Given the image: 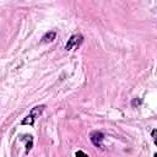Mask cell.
Masks as SVG:
<instances>
[{"label":"cell","mask_w":157,"mask_h":157,"mask_svg":"<svg viewBox=\"0 0 157 157\" xmlns=\"http://www.w3.org/2000/svg\"><path fill=\"white\" fill-rule=\"evenodd\" d=\"M90 139L92 141V144L96 146V147H102L103 146V140H104V134L101 132V131H92L91 135H90Z\"/></svg>","instance_id":"3957f363"},{"label":"cell","mask_w":157,"mask_h":157,"mask_svg":"<svg viewBox=\"0 0 157 157\" xmlns=\"http://www.w3.org/2000/svg\"><path fill=\"white\" fill-rule=\"evenodd\" d=\"M153 157H157V153H155V156H153Z\"/></svg>","instance_id":"30bf717a"},{"label":"cell","mask_w":157,"mask_h":157,"mask_svg":"<svg viewBox=\"0 0 157 157\" xmlns=\"http://www.w3.org/2000/svg\"><path fill=\"white\" fill-rule=\"evenodd\" d=\"M55 37H56V33H55V31H50V32H47L44 36H43V42L44 43H48V42H53L54 39H55Z\"/></svg>","instance_id":"277c9868"},{"label":"cell","mask_w":157,"mask_h":157,"mask_svg":"<svg viewBox=\"0 0 157 157\" xmlns=\"http://www.w3.org/2000/svg\"><path fill=\"white\" fill-rule=\"evenodd\" d=\"M141 104V99H137V98H135L132 102H131V105L132 107H136V105H140Z\"/></svg>","instance_id":"52a82bcc"},{"label":"cell","mask_w":157,"mask_h":157,"mask_svg":"<svg viewBox=\"0 0 157 157\" xmlns=\"http://www.w3.org/2000/svg\"><path fill=\"white\" fill-rule=\"evenodd\" d=\"M44 109H45V105H44V104L33 107V108L31 109L29 114L21 121V125H31V126H32V125L34 124V121L37 120V118H39V117L42 115V113H43Z\"/></svg>","instance_id":"6da1fadb"},{"label":"cell","mask_w":157,"mask_h":157,"mask_svg":"<svg viewBox=\"0 0 157 157\" xmlns=\"http://www.w3.org/2000/svg\"><path fill=\"white\" fill-rule=\"evenodd\" d=\"M32 146H33V139H32V136H29V140H28V142L26 145V153H28L31 151Z\"/></svg>","instance_id":"5b68a950"},{"label":"cell","mask_w":157,"mask_h":157,"mask_svg":"<svg viewBox=\"0 0 157 157\" xmlns=\"http://www.w3.org/2000/svg\"><path fill=\"white\" fill-rule=\"evenodd\" d=\"M155 145L157 146V139H155Z\"/></svg>","instance_id":"9c48e42d"},{"label":"cell","mask_w":157,"mask_h":157,"mask_svg":"<svg viewBox=\"0 0 157 157\" xmlns=\"http://www.w3.org/2000/svg\"><path fill=\"white\" fill-rule=\"evenodd\" d=\"M151 135H152V137H153V140H155V139H157V129H155V130H152V132H151Z\"/></svg>","instance_id":"ba28073f"},{"label":"cell","mask_w":157,"mask_h":157,"mask_svg":"<svg viewBox=\"0 0 157 157\" xmlns=\"http://www.w3.org/2000/svg\"><path fill=\"white\" fill-rule=\"evenodd\" d=\"M75 156H76V157H88V156H87L83 151H81V150H80V151H77V152L75 153Z\"/></svg>","instance_id":"8992f818"},{"label":"cell","mask_w":157,"mask_h":157,"mask_svg":"<svg viewBox=\"0 0 157 157\" xmlns=\"http://www.w3.org/2000/svg\"><path fill=\"white\" fill-rule=\"evenodd\" d=\"M83 42V36L77 33V34H72L70 37V39L67 40V43L65 44V49L66 50H75L78 49V47L82 44Z\"/></svg>","instance_id":"7a4b0ae2"}]
</instances>
